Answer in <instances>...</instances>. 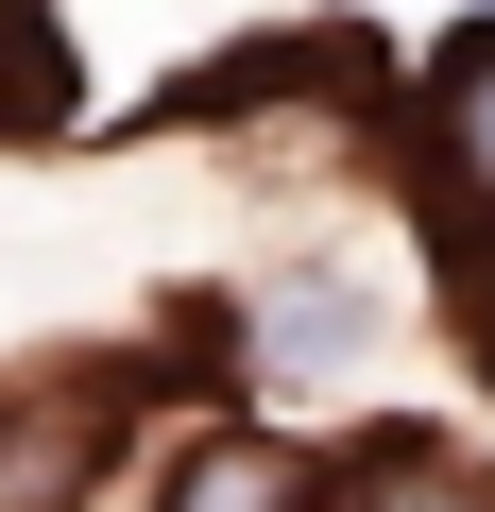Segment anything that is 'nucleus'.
<instances>
[{
	"mask_svg": "<svg viewBox=\"0 0 495 512\" xmlns=\"http://www.w3.org/2000/svg\"><path fill=\"white\" fill-rule=\"evenodd\" d=\"M137 359H35V376H0V512H69L120 444H137Z\"/></svg>",
	"mask_w": 495,
	"mask_h": 512,
	"instance_id": "nucleus-1",
	"label": "nucleus"
},
{
	"mask_svg": "<svg viewBox=\"0 0 495 512\" xmlns=\"http://www.w3.org/2000/svg\"><path fill=\"white\" fill-rule=\"evenodd\" d=\"M410 120H427V171H444V239H495V18H461L427 52Z\"/></svg>",
	"mask_w": 495,
	"mask_h": 512,
	"instance_id": "nucleus-2",
	"label": "nucleus"
},
{
	"mask_svg": "<svg viewBox=\"0 0 495 512\" xmlns=\"http://www.w3.org/2000/svg\"><path fill=\"white\" fill-rule=\"evenodd\" d=\"M239 359H257L274 393L359 376V359H376V291H359V274H274V291H257V325H239Z\"/></svg>",
	"mask_w": 495,
	"mask_h": 512,
	"instance_id": "nucleus-4",
	"label": "nucleus"
},
{
	"mask_svg": "<svg viewBox=\"0 0 495 512\" xmlns=\"http://www.w3.org/2000/svg\"><path fill=\"white\" fill-rule=\"evenodd\" d=\"M325 512H495V461H461L444 427H376V444H342Z\"/></svg>",
	"mask_w": 495,
	"mask_h": 512,
	"instance_id": "nucleus-5",
	"label": "nucleus"
},
{
	"mask_svg": "<svg viewBox=\"0 0 495 512\" xmlns=\"http://www.w3.org/2000/svg\"><path fill=\"white\" fill-rule=\"evenodd\" d=\"M69 120H86L69 18H52V0H0V154H35V137H69Z\"/></svg>",
	"mask_w": 495,
	"mask_h": 512,
	"instance_id": "nucleus-6",
	"label": "nucleus"
},
{
	"mask_svg": "<svg viewBox=\"0 0 495 512\" xmlns=\"http://www.w3.org/2000/svg\"><path fill=\"white\" fill-rule=\"evenodd\" d=\"M444 308H461V342H478V376H495V239H444Z\"/></svg>",
	"mask_w": 495,
	"mask_h": 512,
	"instance_id": "nucleus-7",
	"label": "nucleus"
},
{
	"mask_svg": "<svg viewBox=\"0 0 495 512\" xmlns=\"http://www.w3.org/2000/svg\"><path fill=\"white\" fill-rule=\"evenodd\" d=\"M154 512H325V461L291 427H188L171 478H154Z\"/></svg>",
	"mask_w": 495,
	"mask_h": 512,
	"instance_id": "nucleus-3",
	"label": "nucleus"
}]
</instances>
